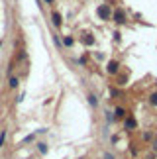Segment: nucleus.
I'll list each match as a JSON object with an SVG mask.
<instances>
[{"label":"nucleus","instance_id":"nucleus-11","mask_svg":"<svg viewBox=\"0 0 157 159\" xmlns=\"http://www.w3.org/2000/svg\"><path fill=\"white\" fill-rule=\"evenodd\" d=\"M149 102H151V106H157V92H151V96H149Z\"/></svg>","mask_w":157,"mask_h":159},{"label":"nucleus","instance_id":"nucleus-9","mask_svg":"<svg viewBox=\"0 0 157 159\" xmlns=\"http://www.w3.org/2000/svg\"><path fill=\"white\" fill-rule=\"evenodd\" d=\"M73 43H75V39H73L71 35H65V39H63V45H65V47H73Z\"/></svg>","mask_w":157,"mask_h":159},{"label":"nucleus","instance_id":"nucleus-3","mask_svg":"<svg viewBox=\"0 0 157 159\" xmlns=\"http://www.w3.org/2000/svg\"><path fill=\"white\" fill-rule=\"evenodd\" d=\"M138 128V120L136 118H126L124 120V130L126 132H132V130H136Z\"/></svg>","mask_w":157,"mask_h":159},{"label":"nucleus","instance_id":"nucleus-6","mask_svg":"<svg viewBox=\"0 0 157 159\" xmlns=\"http://www.w3.org/2000/svg\"><path fill=\"white\" fill-rule=\"evenodd\" d=\"M51 20H53V26H55V28H59V26H61V16H59L57 14V12H53V14H51Z\"/></svg>","mask_w":157,"mask_h":159},{"label":"nucleus","instance_id":"nucleus-8","mask_svg":"<svg viewBox=\"0 0 157 159\" xmlns=\"http://www.w3.org/2000/svg\"><path fill=\"white\" fill-rule=\"evenodd\" d=\"M83 43H85V45H92V43H94V38H92L91 33H85V38H83Z\"/></svg>","mask_w":157,"mask_h":159},{"label":"nucleus","instance_id":"nucleus-4","mask_svg":"<svg viewBox=\"0 0 157 159\" xmlns=\"http://www.w3.org/2000/svg\"><path fill=\"white\" fill-rule=\"evenodd\" d=\"M114 22L116 24H126V12L124 10H116L114 12Z\"/></svg>","mask_w":157,"mask_h":159},{"label":"nucleus","instance_id":"nucleus-19","mask_svg":"<svg viewBox=\"0 0 157 159\" xmlns=\"http://www.w3.org/2000/svg\"><path fill=\"white\" fill-rule=\"evenodd\" d=\"M153 151H157V143H153Z\"/></svg>","mask_w":157,"mask_h":159},{"label":"nucleus","instance_id":"nucleus-12","mask_svg":"<svg viewBox=\"0 0 157 159\" xmlns=\"http://www.w3.org/2000/svg\"><path fill=\"white\" fill-rule=\"evenodd\" d=\"M88 102H91V106H96V104H98V100H96L94 94H88Z\"/></svg>","mask_w":157,"mask_h":159},{"label":"nucleus","instance_id":"nucleus-17","mask_svg":"<svg viewBox=\"0 0 157 159\" xmlns=\"http://www.w3.org/2000/svg\"><path fill=\"white\" fill-rule=\"evenodd\" d=\"M114 39H116V41H120V39H122V33H120V32H114Z\"/></svg>","mask_w":157,"mask_h":159},{"label":"nucleus","instance_id":"nucleus-16","mask_svg":"<svg viewBox=\"0 0 157 159\" xmlns=\"http://www.w3.org/2000/svg\"><path fill=\"white\" fill-rule=\"evenodd\" d=\"M33 140H35V136H28V138L24 140V145H26V143H29V141H33Z\"/></svg>","mask_w":157,"mask_h":159},{"label":"nucleus","instance_id":"nucleus-10","mask_svg":"<svg viewBox=\"0 0 157 159\" xmlns=\"http://www.w3.org/2000/svg\"><path fill=\"white\" fill-rule=\"evenodd\" d=\"M38 151L39 153H47V143H38Z\"/></svg>","mask_w":157,"mask_h":159},{"label":"nucleus","instance_id":"nucleus-2","mask_svg":"<svg viewBox=\"0 0 157 159\" xmlns=\"http://www.w3.org/2000/svg\"><path fill=\"white\" fill-rule=\"evenodd\" d=\"M96 14H98V18H100V20H108V18H110V14H112V10H110V6H108V4H104V6H98Z\"/></svg>","mask_w":157,"mask_h":159},{"label":"nucleus","instance_id":"nucleus-1","mask_svg":"<svg viewBox=\"0 0 157 159\" xmlns=\"http://www.w3.org/2000/svg\"><path fill=\"white\" fill-rule=\"evenodd\" d=\"M106 73H108V75H118V73H120V63L116 59L108 61V65H106Z\"/></svg>","mask_w":157,"mask_h":159},{"label":"nucleus","instance_id":"nucleus-18","mask_svg":"<svg viewBox=\"0 0 157 159\" xmlns=\"http://www.w3.org/2000/svg\"><path fill=\"white\" fill-rule=\"evenodd\" d=\"M102 159H114V155H112V153H108V151H106V153H104V157H102Z\"/></svg>","mask_w":157,"mask_h":159},{"label":"nucleus","instance_id":"nucleus-14","mask_svg":"<svg viewBox=\"0 0 157 159\" xmlns=\"http://www.w3.org/2000/svg\"><path fill=\"white\" fill-rule=\"evenodd\" d=\"M126 81H128V75H122V77H118V84L122 87V84H126Z\"/></svg>","mask_w":157,"mask_h":159},{"label":"nucleus","instance_id":"nucleus-7","mask_svg":"<svg viewBox=\"0 0 157 159\" xmlns=\"http://www.w3.org/2000/svg\"><path fill=\"white\" fill-rule=\"evenodd\" d=\"M18 84H20V81L16 79V77H10V79H8V87H10V89H18Z\"/></svg>","mask_w":157,"mask_h":159},{"label":"nucleus","instance_id":"nucleus-21","mask_svg":"<svg viewBox=\"0 0 157 159\" xmlns=\"http://www.w3.org/2000/svg\"><path fill=\"white\" fill-rule=\"evenodd\" d=\"M155 143H157V141H155Z\"/></svg>","mask_w":157,"mask_h":159},{"label":"nucleus","instance_id":"nucleus-13","mask_svg":"<svg viewBox=\"0 0 157 159\" xmlns=\"http://www.w3.org/2000/svg\"><path fill=\"white\" fill-rule=\"evenodd\" d=\"M4 141H6V130L2 132V134H0V149L4 147Z\"/></svg>","mask_w":157,"mask_h":159},{"label":"nucleus","instance_id":"nucleus-15","mask_svg":"<svg viewBox=\"0 0 157 159\" xmlns=\"http://www.w3.org/2000/svg\"><path fill=\"white\" fill-rule=\"evenodd\" d=\"M132 147H130V153L132 155H138V147H136V143H130Z\"/></svg>","mask_w":157,"mask_h":159},{"label":"nucleus","instance_id":"nucleus-5","mask_svg":"<svg viewBox=\"0 0 157 159\" xmlns=\"http://www.w3.org/2000/svg\"><path fill=\"white\" fill-rule=\"evenodd\" d=\"M114 120H126V108L118 106L114 110Z\"/></svg>","mask_w":157,"mask_h":159},{"label":"nucleus","instance_id":"nucleus-20","mask_svg":"<svg viewBox=\"0 0 157 159\" xmlns=\"http://www.w3.org/2000/svg\"><path fill=\"white\" fill-rule=\"evenodd\" d=\"M45 2H47V4H51V2H53V0H45Z\"/></svg>","mask_w":157,"mask_h":159}]
</instances>
